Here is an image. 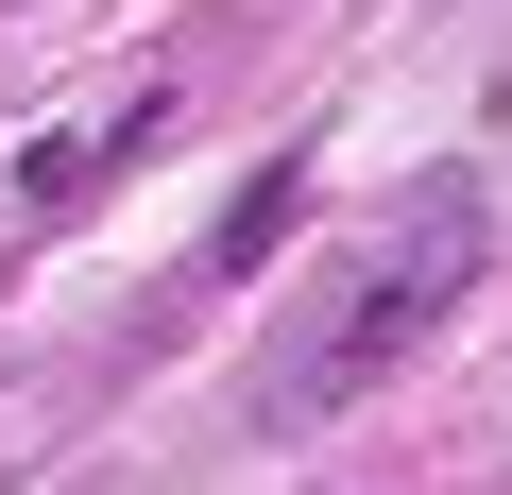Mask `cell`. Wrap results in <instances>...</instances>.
Returning a JSON list of instances; mask_svg holds the SVG:
<instances>
[{"instance_id": "obj_1", "label": "cell", "mask_w": 512, "mask_h": 495, "mask_svg": "<svg viewBox=\"0 0 512 495\" xmlns=\"http://www.w3.org/2000/svg\"><path fill=\"white\" fill-rule=\"evenodd\" d=\"M478 257H495V205H478V171H427V188L393 205V239L342 274V308H325V325L274 359V393H256V410H274V427H325V410L393 393V376L444 342V308L478 291Z\"/></svg>"}, {"instance_id": "obj_2", "label": "cell", "mask_w": 512, "mask_h": 495, "mask_svg": "<svg viewBox=\"0 0 512 495\" xmlns=\"http://www.w3.org/2000/svg\"><path fill=\"white\" fill-rule=\"evenodd\" d=\"M154 137H171V86L137 69L120 103H86L69 137H35V154H18V205H35V222H69V205H86V188H120V171H137Z\"/></svg>"}, {"instance_id": "obj_3", "label": "cell", "mask_w": 512, "mask_h": 495, "mask_svg": "<svg viewBox=\"0 0 512 495\" xmlns=\"http://www.w3.org/2000/svg\"><path fill=\"white\" fill-rule=\"evenodd\" d=\"M274 222H291V171H256V188L222 205V239H205V274H239V257H256V239H274Z\"/></svg>"}]
</instances>
